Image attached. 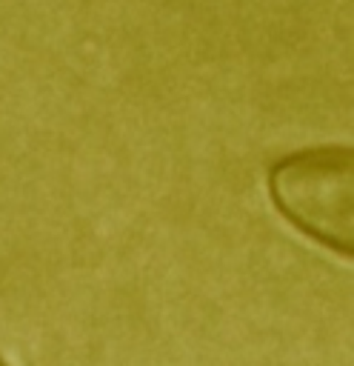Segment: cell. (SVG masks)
Wrapping results in <instances>:
<instances>
[{
  "instance_id": "1",
  "label": "cell",
  "mask_w": 354,
  "mask_h": 366,
  "mask_svg": "<svg viewBox=\"0 0 354 366\" xmlns=\"http://www.w3.org/2000/svg\"><path fill=\"white\" fill-rule=\"evenodd\" d=\"M277 212L320 246L354 252V152L351 146H308L283 154L268 169Z\"/></svg>"
},
{
  "instance_id": "2",
  "label": "cell",
  "mask_w": 354,
  "mask_h": 366,
  "mask_svg": "<svg viewBox=\"0 0 354 366\" xmlns=\"http://www.w3.org/2000/svg\"><path fill=\"white\" fill-rule=\"evenodd\" d=\"M0 366H6V363H3V360H0Z\"/></svg>"
}]
</instances>
